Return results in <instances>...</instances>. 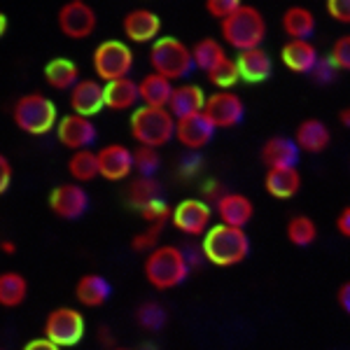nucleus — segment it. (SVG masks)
<instances>
[{"mask_svg":"<svg viewBox=\"0 0 350 350\" xmlns=\"http://www.w3.org/2000/svg\"><path fill=\"white\" fill-rule=\"evenodd\" d=\"M133 61V49L122 40H103L92 54L94 72L103 84L131 75Z\"/></svg>","mask_w":350,"mask_h":350,"instance_id":"obj_7","label":"nucleus"},{"mask_svg":"<svg viewBox=\"0 0 350 350\" xmlns=\"http://www.w3.org/2000/svg\"><path fill=\"white\" fill-rule=\"evenodd\" d=\"M336 301H338V308L346 315H350V280H346V283L336 290Z\"/></svg>","mask_w":350,"mask_h":350,"instance_id":"obj_46","label":"nucleus"},{"mask_svg":"<svg viewBox=\"0 0 350 350\" xmlns=\"http://www.w3.org/2000/svg\"><path fill=\"white\" fill-rule=\"evenodd\" d=\"M163 310L157 304H145V306L138 308V323L145 327V329H161L163 325Z\"/></svg>","mask_w":350,"mask_h":350,"instance_id":"obj_41","label":"nucleus"},{"mask_svg":"<svg viewBox=\"0 0 350 350\" xmlns=\"http://www.w3.org/2000/svg\"><path fill=\"white\" fill-rule=\"evenodd\" d=\"M112 350H131V348H122V346H120V348H112Z\"/></svg>","mask_w":350,"mask_h":350,"instance_id":"obj_50","label":"nucleus"},{"mask_svg":"<svg viewBox=\"0 0 350 350\" xmlns=\"http://www.w3.org/2000/svg\"><path fill=\"white\" fill-rule=\"evenodd\" d=\"M203 112L215 129H234L245 117V103L236 92H215L208 96Z\"/></svg>","mask_w":350,"mask_h":350,"instance_id":"obj_11","label":"nucleus"},{"mask_svg":"<svg viewBox=\"0 0 350 350\" xmlns=\"http://www.w3.org/2000/svg\"><path fill=\"white\" fill-rule=\"evenodd\" d=\"M161 185L157 178H133L131 185H129V203L135 208V211H143L145 206H150L152 201L161 199Z\"/></svg>","mask_w":350,"mask_h":350,"instance_id":"obj_33","label":"nucleus"},{"mask_svg":"<svg viewBox=\"0 0 350 350\" xmlns=\"http://www.w3.org/2000/svg\"><path fill=\"white\" fill-rule=\"evenodd\" d=\"M224 44L234 47L236 52L259 49L267 38V19L255 5H241L227 21L219 24Z\"/></svg>","mask_w":350,"mask_h":350,"instance_id":"obj_3","label":"nucleus"},{"mask_svg":"<svg viewBox=\"0 0 350 350\" xmlns=\"http://www.w3.org/2000/svg\"><path fill=\"white\" fill-rule=\"evenodd\" d=\"M70 110L72 115H80V117H96L100 110L105 108V84L100 80H80L77 87L72 89L70 96Z\"/></svg>","mask_w":350,"mask_h":350,"instance_id":"obj_17","label":"nucleus"},{"mask_svg":"<svg viewBox=\"0 0 350 350\" xmlns=\"http://www.w3.org/2000/svg\"><path fill=\"white\" fill-rule=\"evenodd\" d=\"M329 56H332V61L336 64L338 70L350 72V33L341 36L334 44H332Z\"/></svg>","mask_w":350,"mask_h":350,"instance_id":"obj_40","label":"nucleus"},{"mask_svg":"<svg viewBox=\"0 0 350 350\" xmlns=\"http://www.w3.org/2000/svg\"><path fill=\"white\" fill-rule=\"evenodd\" d=\"M203 257L213 264V267L227 269L236 264L245 262L250 255V239H247L245 229L227 227V224H215L208 229L201 243Z\"/></svg>","mask_w":350,"mask_h":350,"instance_id":"obj_1","label":"nucleus"},{"mask_svg":"<svg viewBox=\"0 0 350 350\" xmlns=\"http://www.w3.org/2000/svg\"><path fill=\"white\" fill-rule=\"evenodd\" d=\"M150 66L152 72H159L166 80H185L191 70H194V56H191V47H187L178 38H159L150 47Z\"/></svg>","mask_w":350,"mask_h":350,"instance_id":"obj_6","label":"nucleus"},{"mask_svg":"<svg viewBox=\"0 0 350 350\" xmlns=\"http://www.w3.org/2000/svg\"><path fill=\"white\" fill-rule=\"evenodd\" d=\"M191 56H194V66L199 68V70L208 72L213 70L219 61L227 59V49H224V44L215 40V38H201V40H196L191 44Z\"/></svg>","mask_w":350,"mask_h":350,"instance_id":"obj_32","label":"nucleus"},{"mask_svg":"<svg viewBox=\"0 0 350 350\" xmlns=\"http://www.w3.org/2000/svg\"><path fill=\"white\" fill-rule=\"evenodd\" d=\"M3 252H5V255H14L16 245H14V243H10V241H3Z\"/></svg>","mask_w":350,"mask_h":350,"instance_id":"obj_49","label":"nucleus"},{"mask_svg":"<svg viewBox=\"0 0 350 350\" xmlns=\"http://www.w3.org/2000/svg\"><path fill=\"white\" fill-rule=\"evenodd\" d=\"M87 334V323H84L82 310L70 306L52 308L44 318L42 336L56 343L59 348H72L82 341Z\"/></svg>","mask_w":350,"mask_h":350,"instance_id":"obj_8","label":"nucleus"},{"mask_svg":"<svg viewBox=\"0 0 350 350\" xmlns=\"http://www.w3.org/2000/svg\"><path fill=\"white\" fill-rule=\"evenodd\" d=\"M206 77H208V82H211L213 87H217V92H234V84L241 82L239 64H236V59L227 56V59L219 61L213 70H208Z\"/></svg>","mask_w":350,"mask_h":350,"instance_id":"obj_35","label":"nucleus"},{"mask_svg":"<svg viewBox=\"0 0 350 350\" xmlns=\"http://www.w3.org/2000/svg\"><path fill=\"white\" fill-rule=\"evenodd\" d=\"M241 5H243L241 0H208L206 10H208V14H211L213 19H217L219 24H222V21H227L229 16L241 8Z\"/></svg>","mask_w":350,"mask_h":350,"instance_id":"obj_39","label":"nucleus"},{"mask_svg":"<svg viewBox=\"0 0 350 350\" xmlns=\"http://www.w3.org/2000/svg\"><path fill=\"white\" fill-rule=\"evenodd\" d=\"M159 166H161L159 150L145 148V145H138V148L133 150V168L140 178H154V173L159 171Z\"/></svg>","mask_w":350,"mask_h":350,"instance_id":"obj_36","label":"nucleus"},{"mask_svg":"<svg viewBox=\"0 0 350 350\" xmlns=\"http://www.w3.org/2000/svg\"><path fill=\"white\" fill-rule=\"evenodd\" d=\"M140 217L148 222V227H161L163 229L173 219V208L168 206L163 199H157L140 211Z\"/></svg>","mask_w":350,"mask_h":350,"instance_id":"obj_37","label":"nucleus"},{"mask_svg":"<svg viewBox=\"0 0 350 350\" xmlns=\"http://www.w3.org/2000/svg\"><path fill=\"white\" fill-rule=\"evenodd\" d=\"M236 64H239V72L243 82L250 84H262L267 82L273 72V61L267 49H247V52L236 54Z\"/></svg>","mask_w":350,"mask_h":350,"instance_id":"obj_22","label":"nucleus"},{"mask_svg":"<svg viewBox=\"0 0 350 350\" xmlns=\"http://www.w3.org/2000/svg\"><path fill=\"white\" fill-rule=\"evenodd\" d=\"M292 138H295L297 148L306 152V154H323L332 143V131L323 120L308 117V120L297 124Z\"/></svg>","mask_w":350,"mask_h":350,"instance_id":"obj_20","label":"nucleus"},{"mask_svg":"<svg viewBox=\"0 0 350 350\" xmlns=\"http://www.w3.org/2000/svg\"><path fill=\"white\" fill-rule=\"evenodd\" d=\"M56 138L70 152H80L89 150L96 143L98 129H96V124L89 117H80L70 112V115L61 117L59 126H56Z\"/></svg>","mask_w":350,"mask_h":350,"instance_id":"obj_14","label":"nucleus"},{"mask_svg":"<svg viewBox=\"0 0 350 350\" xmlns=\"http://www.w3.org/2000/svg\"><path fill=\"white\" fill-rule=\"evenodd\" d=\"M24 350H64V348H59L56 343L49 341V338L40 336V338H33V341H28L24 346Z\"/></svg>","mask_w":350,"mask_h":350,"instance_id":"obj_47","label":"nucleus"},{"mask_svg":"<svg viewBox=\"0 0 350 350\" xmlns=\"http://www.w3.org/2000/svg\"><path fill=\"white\" fill-rule=\"evenodd\" d=\"M68 173H70L72 183L87 185L92 180L100 178V166H98V152L92 150H80L72 152L68 159Z\"/></svg>","mask_w":350,"mask_h":350,"instance_id":"obj_30","label":"nucleus"},{"mask_svg":"<svg viewBox=\"0 0 350 350\" xmlns=\"http://www.w3.org/2000/svg\"><path fill=\"white\" fill-rule=\"evenodd\" d=\"M264 189L278 201L295 199L301 189V173L299 168H271L264 175Z\"/></svg>","mask_w":350,"mask_h":350,"instance_id":"obj_24","label":"nucleus"},{"mask_svg":"<svg viewBox=\"0 0 350 350\" xmlns=\"http://www.w3.org/2000/svg\"><path fill=\"white\" fill-rule=\"evenodd\" d=\"M56 24H59V31L70 40H87L98 26V16L92 5L84 0H68L56 14Z\"/></svg>","mask_w":350,"mask_h":350,"instance_id":"obj_9","label":"nucleus"},{"mask_svg":"<svg viewBox=\"0 0 350 350\" xmlns=\"http://www.w3.org/2000/svg\"><path fill=\"white\" fill-rule=\"evenodd\" d=\"M336 72H338V68L334 61H332V56H325V59H320V64L313 70V75L318 82H332L336 77Z\"/></svg>","mask_w":350,"mask_h":350,"instance_id":"obj_43","label":"nucleus"},{"mask_svg":"<svg viewBox=\"0 0 350 350\" xmlns=\"http://www.w3.org/2000/svg\"><path fill=\"white\" fill-rule=\"evenodd\" d=\"M213 208L201 199H185L173 208L171 224L180 234L187 236H206L211 229Z\"/></svg>","mask_w":350,"mask_h":350,"instance_id":"obj_10","label":"nucleus"},{"mask_svg":"<svg viewBox=\"0 0 350 350\" xmlns=\"http://www.w3.org/2000/svg\"><path fill=\"white\" fill-rule=\"evenodd\" d=\"M143 273L154 290L166 292L187 280L189 262L178 245H159L150 255H145Z\"/></svg>","mask_w":350,"mask_h":350,"instance_id":"obj_2","label":"nucleus"},{"mask_svg":"<svg viewBox=\"0 0 350 350\" xmlns=\"http://www.w3.org/2000/svg\"><path fill=\"white\" fill-rule=\"evenodd\" d=\"M338 122H341L346 129H350V105H348V108H343L341 112H338Z\"/></svg>","mask_w":350,"mask_h":350,"instance_id":"obj_48","label":"nucleus"},{"mask_svg":"<svg viewBox=\"0 0 350 350\" xmlns=\"http://www.w3.org/2000/svg\"><path fill=\"white\" fill-rule=\"evenodd\" d=\"M10 185H12V163L8 157H0V194H5Z\"/></svg>","mask_w":350,"mask_h":350,"instance_id":"obj_44","label":"nucleus"},{"mask_svg":"<svg viewBox=\"0 0 350 350\" xmlns=\"http://www.w3.org/2000/svg\"><path fill=\"white\" fill-rule=\"evenodd\" d=\"M49 211L61 219H80L89 208V194L84 185L64 183L49 191Z\"/></svg>","mask_w":350,"mask_h":350,"instance_id":"obj_12","label":"nucleus"},{"mask_svg":"<svg viewBox=\"0 0 350 350\" xmlns=\"http://www.w3.org/2000/svg\"><path fill=\"white\" fill-rule=\"evenodd\" d=\"M98 166H100V178H105L108 183H120V180L135 173L133 150H129L122 143L103 145L98 150Z\"/></svg>","mask_w":350,"mask_h":350,"instance_id":"obj_15","label":"nucleus"},{"mask_svg":"<svg viewBox=\"0 0 350 350\" xmlns=\"http://www.w3.org/2000/svg\"><path fill=\"white\" fill-rule=\"evenodd\" d=\"M285 234L292 245L308 247L318 241V224H315V219L308 215H295V217H290V222H287Z\"/></svg>","mask_w":350,"mask_h":350,"instance_id":"obj_34","label":"nucleus"},{"mask_svg":"<svg viewBox=\"0 0 350 350\" xmlns=\"http://www.w3.org/2000/svg\"><path fill=\"white\" fill-rule=\"evenodd\" d=\"M122 31L133 44H154L161 33V16L145 8L129 10L122 16Z\"/></svg>","mask_w":350,"mask_h":350,"instance_id":"obj_13","label":"nucleus"},{"mask_svg":"<svg viewBox=\"0 0 350 350\" xmlns=\"http://www.w3.org/2000/svg\"><path fill=\"white\" fill-rule=\"evenodd\" d=\"M299 154H301V150L297 148L295 138H285V135H271L259 150L267 171L271 168H297Z\"/></svg>","mask_w":350,"mask_h":350,"instance_id":"obj_21","label":"nucleus"},{"mask_svg":"<svg viewBox=\"0 0 350 350\" xmlns=\"http://www.w3.org/2000/svg\"><path fill=\"white\" fill-rule=\"evenodd\" d=\"M175 126L178 120L168 112V108H148V105L135 108L129 124L135 143L154 150H161L163 145L171 143L175 138Z\"/></svg>","mask_w":350,"mask_h":350,"instance_id":"obj_4","label":"nucleus"},{"mask_svg":"<svg viewBox=\"0 0 350 350\" xmlns=\"http://www.w3.org/2000/svg\"><path fill=\"white\" fill-rule=\"evenodd\" d=\"M217 129L213 126V122L206 117V112H199V115L185 117V120H178V126H175V138L183 148L187 150H203L208 143L213 140Z\"/></svg>","mask_w":350,"mask_h":350,"instance_id":"obj_18","label":"nucleus"},{"mask_svg":"<svg viewBox=\"0 0 350 350\" xmlns=\"http://www.w3.org/2000/svg\"><path fill=\"white\" fill-rule=\"evenodd\" d=\"M112 295V287L108 283V278H103L100 273H84L80 275L75 285V299L77 304L84 308H98Z\"/></svg>","mask_w":350,"mask_h":350,"instance_id":"obj_25","label":"nucleus"},{"mask_svg":"<svg viewBox=\"0 0 350 350\" xmlns=\"http://www.w3.org/2000/svg\"><path fill=\"white\" fill-rule=\"evenodd\" d=\"M140 87L138 82L131 77H124V80H115L105 84V108L112 112H126L140 108Z\"/></svg>","mask_w":350,"mask_h":350,"instance_id":"obj_26","label":"nucleus"},{"mask_svg":"<svg viewBox=\"0 0 350 350\" xmlns=\"http://www.w3.org/2000/svg\"><path fill=\"white\" fill-rule=\"evenodd\" d=\"M138 87H140V100H143V105H148V108H168L175 84L171 80H166L163 75H159V72H148L138 82Z\"/></svg>","mask_w":350,"mask_h":350,"instance_id":"obj_28","label":"nucleus"},{"mask_svg":"<svg viewBox=\"0 0 350 350\" xmlns=\"http://www.w3.org/2000/svg\"><path fill=\"white\" fill-rule=\"evenodd\" d=\"M215 213L219 217V224L245 229L250 224L252 215H255V203L247 199L245 194H241V191H227V194L217 196Z\"/></svg>","mask_w":350,"mask_h":350,"instance_id":"obj_16","label":"nucleus"},{"mask_svg":"<svg viewBox=\"0 0 350 350\" xmlns=\"http://www.w3.org/2000/svg\"><path fill=\"white\" fill-rule=\"evenodd\" d=\"M12 120L16 129L28 135H47L61 122L54 100L38 92L16 98V103L12 105Z\"/></svg>","mask_w":350,"mask_h":350,"instance_id":"obj_5","label":"nucleus"},{"mask_svg":"<svg viewBox=\"0 0 350 350\" xmlns=\"http://www.w3.org/2000/svg\"><path fill=\"white\" fill-rule=\"evenodd\" d=\"M280 26H283L285 36L290 40H310V36L315 31V14L310 10L301 8V5H292L283 12Z\"/></svg>","mask_w":350,"mask_h":350,"instance_id":"obj_29","label":"nucleus"},{"mask_svg":"<svg viewBox=\"0 0 350 350\" xmlns=\"http://www.w3.org/2000/svg\"><path fill=\"white\" fill-rule=\"evenodd\" d=\"M28 297V280L16 271H5L0 275V306L16 308L26 301Z\"/></svg>","mask_w":350,"mask_h":350,"instance_id":"obj_31","label":"nucleus"},{"mask_svg":"<svg viewBox=\"0 0 350 350\" xmlns=\"http://www.w3.org/2000/svg\"><path fill=\"white\" fill-rule=\"evenodd\" d=\"M334 227H336L338 234L343 236V239H350V206H346V208H343V211L336 215Z\"/></svg>","mask_w":350,"mask_h":350,"instance_id":"obj_45","label":"nucleus"},{"mask_svg":"<svg viewBox=\"0 0 350 350\" xmlns=\"http://www.w3.org/2000/svg\"><path fill=\"white\" fill-rule=\"evenodd\" d=\"M44 80H47L49 87L56 89V92H72L82 77H80V68H77L75 61L56 56V59H52L44 66Z\"/></svg>","mask_w":350,"mask_h":350,"instance_id":"obj_27","label":"nucleus"},{"mask_svg":"<svg viewBox=\"0 0 350 350\" xmlns=\"http://www.w3.org/2000/svg\"><path fill=\"white\" fill-rule=\"evenodd\" d=\"M206 100H208V96L203 94L201 87H196V84H178V87L173 89L168 112H171L175 120H185V117L203 112Z\"/></svg>","mask_w":350,"mask_h":350,"instance_id":"obj_23","label":"nucleus"},{"mask_svg":"<svg viewBox=\"0 0 350 350\" xmlns=\"http://www.w3.org/2000/svg\"><path fill=\"white\" fill-rule=\"evenodd\" d=\"M280 61L295 75H313L320 64V54L310 40H287L280 49Z\"/></svg>","mask_w":350,"mask_h":350,"instance_id":"obj_19","label":"nucleus"},{"mask_svg":"<svg viewBox=\"0 0 350 350\" xmlns=\"http://www.w3.org/2000/svg\"><path fill=\"white\" fill-rule=\"evenodd\" d=\"M327 14L338 24H350V0H327Z\"/></svg>","mask_w":350,"mask_h":350,"instance_id":"obj_42","label":"nucleus"},{"mask_svg":"<svg viewBox=\"0 0 350 350\" xmlns=\"http://www.w3.org/2000/svg\"><path fill=\"white\" fill-rule=\"evenodd\" d=\"M159 234H161V227H148L140 231V234H135L131 239L133 252H145V255H150L152 250H157V247H159Z\"/></svg>","mask_w":350,"mask_h":350,"instance_id":"obj_38","label":"nucleus"}]
</instances>
